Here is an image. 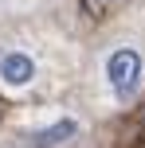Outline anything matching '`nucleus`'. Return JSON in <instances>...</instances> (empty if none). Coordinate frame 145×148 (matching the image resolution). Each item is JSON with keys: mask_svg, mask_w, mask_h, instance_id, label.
<instances>
[{"mask_svg": "<svg viewBox=\"0 0 145 148\" xmlns=\"http://www.w3.org/2000/svg\"><path fill=\"white\" fill-rule=\"evenodd\" d=\"M98 82L110 105H130L145 86V51L137 43H114L98 59Z\"/></svg>", "mask_w": 145, "mask_h": 148, "instance_id": "obj_1", "label": "nucleus"}, {"mask_svg": "<svg viewBox=\"0 0 145 148\" xmlns=\"http://www.w3.org/2000/svg\"><path fill=\"white\" fill-rule=\"evenodd\" d=\"M83 129H86L83 117H75V113H55V117L24 129L20 140H24V148H67V144H75L78 136H83Z\"/></svg>", "mask_w": 145, "mask_h": 148, "instance_id": "obj_2", "label": "nucleus"}, {"mask_svg": "<svg viewBox=\"0 0 145 148\" xmlns=\"http://www.w3.org/2000/svg\"><path fill=\"white\" fill-rule=\"evenodd\" d=\"M39 82V59L28 47H4L0 51V90L24 94Z\"/></svg>", "mask_w": 145, "mask_h": 148, "instance_id": "obj_3", "label": "nucleus"}, {"mask_svg": "<svg viewBox=\"0 0 145 148\" xmlns=\"http://www.w3.org/2000/svg\"><path fill=\"white\" fill-rule=\"evenodd\" d=\"M106 4H110V0H106Z\"/></svg>", "mask_w": 145, "mask_h": 148, "instance_id": "obj_4", "label": "nucleus"}]
</instances>
